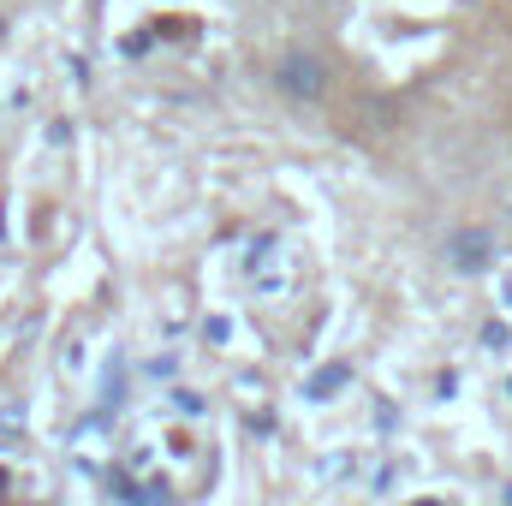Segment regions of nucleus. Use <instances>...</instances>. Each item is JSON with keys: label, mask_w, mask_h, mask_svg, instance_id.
<instances>
[{"label": "nucleus", "mask_w": 512, "mask_h": 506, "mask_svg": "<svg viewBox=\"0 0 512 506\" xmlns=\"http://www.w3.org/2000/svg\"><path fill=\"white\" fill-rule=\"evenodd\" d=\"M507 233H512V197H507Z\"/></svg>", "instance_id": "nucleus-3"}, {"label": "nucleus", "mask_w": 512, "mask_h": 506, "mask_svg": "<svg viewBox=\"0 0 512 506\" xmlns=\"http://www.w3.org/2000/svg\"><path fill=\"white\" fill-rule=\"evenodd\" d=\"M447 256H453V268H459V274H483V268H489V256H495V239H489L483 227H465V233H453V239H447Z\"/></svg>", "instance_id": "nucleus-2"}, {"label": "nucleus", "mask_w": 512, "mask_h": 506, "mask_svg": "<svg viewBox=\"0 0 512 506\" xmlns=\"http://www.w3.org/2000/svg\"><path fill=\"white\" fill-rule=\"evenodd\" d=\"M274 84H280L292 102H322V96H328V84H334V72H328V60H322V54L292 48V54H280Z\"/></svg>", "instance_id": "nucleus-1"}]
</instances>
